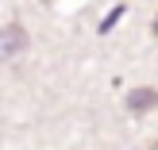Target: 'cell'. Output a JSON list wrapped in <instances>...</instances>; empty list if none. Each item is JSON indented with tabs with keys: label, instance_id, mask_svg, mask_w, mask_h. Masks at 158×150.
Returning <instances> with one entry per match:
<instances>
[{
	"label": "cell",
	"instance_id": "obj_3",
	"mask_svg": "<svg viewBox=\"0 0 158 150\" xmlns=\"http://www.w3.org/2000/svg\"><path fill=\"white\" fill-rule=\"evenodd\" d=\"M151 31H154V39H158V15H154V23H151Z\"/></svg>",
	"mask_w": 158,
	"mask_h": 150
},
{
	"label": "cell",
	"instance_id": "obj_4",
	"mask_svg": "<svg viewBox=\"0 0 158 150\" xmlns=\"http://www.w3.org/2000/svg\"><path fill=\"white\" fill-rule=\"evenodd\" d=\"M147 150H158V143H154V146H147Z\"/></svg>",
	"mask_w": 158,
	"mask_h": 150
},
{
	"label": "cell",
	"instance_id": "obj_1",
	"mask_svg": "<svg viewBox=\"0 0 158 150\" xmlns=\"http://www.w3.org/2000/svg\"><path fill=\"white\" fill-rule=\"evenodd\" d=\"M23 46H27V31H23V23H8V27H0V58H4V62H12Z\"/></svg>",
	"mask_w": 158,
	"mask_h": 150
},
{
	"label": "cell",
	"instance_id": "obj_2",
	"mask_svg": "<svg viewBox=\"0 0 158 150\" xmlns=\"http://www.w3.org/2000/svg\"><path fill=\"white\" fill-rule=\"evenodd\" d=\"M123 104H127V112H131V116L151 112V108H158V89H131Z\"/></svg>",
	"mask_w": 158,
	"mask_h": 150
}]
</instances>
